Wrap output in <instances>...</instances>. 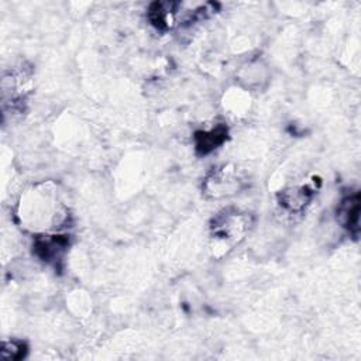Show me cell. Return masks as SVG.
<instances>
[{"label":"cell","instance_id":"6da1fadb","mask_svg":"<svg viewBox=\"0 0 361 361\" xmlns=\"http://www.w3.org/2000/svg\"><path fill=\"white\" fill-rule=\"evenodd\" d=\"M250 216L247 213H240L238 210H224L217 214L212 224V234L216 240L226 244H234L250 228Z\"/></svg>","mask_w":361,"mask_h":361},{"label":"cell","instance_id":"7a4b0ae2","mask_svg":"<svg viewBox=\"0 0 361 361\" xmlns=\"http://www.w3.org/2000/svg\"><path fill=\"white\" fill-rule=\"evenodd\" d=\"M244 180L237 169L230 166H221L213 169L204 180L203 189L204 193L210 197H224L234 195L237 190L241 189Z\"/></svg>","mask_w":361,"mask_h":361},{"label":"cell","instance_id":"3957f363","mask_svg":"<svg viewBox=\"0 0 361 361\" xmlns=\"http://www.w3.org/2000/svg\"><path fill=\"white\" fill-rule=\"evenodd\" d=\"M66 247V235H44L35 240L34 251L44 261H56L58 258H61Z\"/></svg>","mask_w":361,"mask_h":361},{"label":"cell","instance_id":"277c9868","mask_svg":"<svg viewBox=\"0 0 361 361\" xmlns=\"http://www.w3.org/2000/svg\"><path fill=\"white\" fill-rule=\"evenodd\" d=\"M312 193H313V190L306 185L292 186V188L285 189L279 195V203L283 209H286L292 213H296L306 207V204L312 199Z\"/></svg>","mask_w":361,"mask_h":361},{"label":"cell","instance_id":"5b68a950","mask_svg":"<svg viewBox=\"0 0 361 361\" xmlns=\"http://www.w3.org/2000/svg\"><path fill=\"white\" fill-rule=\"evenodd\" d=\"M337 214L344 227H347L350 231H357L360 219V195L354 193L344 197L338 206Z\"/></svg>","mask_w":361,"mask_h":361},{"label":"cell","instance_id":"8992f818","mask_svg":"<svg viewBox=\"0 0 361 361\" xmlns=\"http://www.w3.org/2000/svg\"><path fill=\"white\" fill-rule=\"evenodd\" d=\"M227 137V128L224 126H216L207 131H199L195 134L196 149L200 154H209L217 148Z\"/></svg>","mask_w":361,"mask_h":361},{"label":"cell","instance_id":"52a82bcc","mask_svg":"<svg viewBox=\"0 0 361 361\" xmlns=\"http://www.w3.org/2000/svg\"><path fill=\"white\" fill-rule=\"evenodd\" d=\"M25 353H27V345L18 340L3 341L1 348H0V357L3 360L17 361V360L23 358L25 355Z\"/></svg>","mask_w":361,"mask_h":361}]
</instances>
